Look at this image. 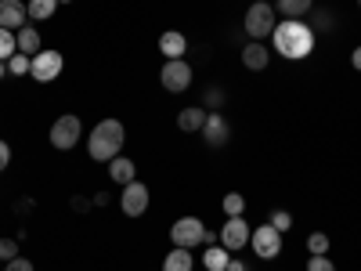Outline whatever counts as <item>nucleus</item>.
I'll use <instances>...</instances> for the list:
<instances>
[{
  "mask_svg": "<svg viewBox=\"0 0 361 271\" xmlns=\"http://www.w3.org/2000/svg\"><path fill=\"white\" fill-rule=\"evenodd\" d=\"M250 246H253V253H257L260 260H275V257L282 253V231L271 228V224H260V228H253V235H250Z\"/></svg>",
  "mask_w": 361,
  "mask_h": 271,
  "instance_id": "obj_8",
  "label": "nucleus"
},
{
  "mask_svg": "<svg viewBox=\"0 0 361 271\" xmlns=\"http://www.w3.org/2000/svg\"><path fill=\"white\" fill-rule=\"evenodd\" d=\"M271 51L289 58V62H304L314 51V29L300 18H286V22L275 25V33H271Z\"/></svg>",
  "mask_w": 361,
  "mask_h": 271,
  "instance_id": "obj_1",
  "label": "nucleus"
},
{
  "mask_svg": "<svg viewBox=\"0 0 361 271\" xmlns=\"http://www.w3.org/2000/svg\"><path fill=\"white\" fill-rule=\"evenodd\" d=\"M0 25L18 33L22 25H29V8L22 4V0H0Z\"/></svg>",
  "mask_w": 361,
  "mask_h": 271,
  "instance_id": "obj_12",
  "label": "nucleus"
},
{
  "mask_svg": "<svg viewBox=\"0 0 361 271\" xmlns=\"http://www.w3.org/2000/svg\"><path fill=\"white\" fill-rule=\"evenodd\" d=\"M307 253H329V235L325 231H311L307 235Z\"/></svg>",
  "mask_w": 361,
  "mask_h": 271,
  "instance_id": "obj_25",
  "label": "nucleus"
},
{
  "mask_svg": "<svg viewBox=\"0 0 361 271\" xmlns=\"http://www.w3.org/2000/svg\"><path fill=\"white\" fill-rule=\"evenodd\" d=\"M4 271H37V267H33V260L15 257V260H8V264H4Z\"/></svg>",
  "mask_w": 361,
  "mask_h": 271,
  "instance_id": "obj_32",
  "label": "nucleus"
},
{
  "mask_svg": "<svg viewBox=\"0 0 361 271\" xmlns=\"http://www.w3.org/2000/svg\"><path fill=\"white\" fill-rule=\"evenodd\" d=\"M329 25H333V15H329V11H314V25H311L314 33H325Z\"/></svg>",
  "mask_w": 361,
  "mask_h": 271,
  "instance_id": "obj_30",
  "label": "nucleus"
},
{
  "mask_svg": "<svg viewBox=\"0 0 361 271\" xmlns=\"http://www.w3.org/2000/svg\"><path fill=\"white\" fill-rule=\"evenodd\" d=\"M192 267H195L192 250H180V246H173L166 253V260H163V271H192Z\"/></svg>",
  "mask_w": 361,
  "mask_h": 271,
  "instance_id": "obj_17",
  "label": "nucleus"
},
{
  "mask_svg": "<svg viewBox=\"0 0 361 271\" xmlns=\"http://www.w3.org/2000/svg\"><path fill=\"white\" fill-rule=\"evenodd\" d=\"M29 22H47L58 11V0H29Z\"/></svg>",
  "mask_w": 361,
  "mask_h": 271,
  "instance_id": "obj_21",
  "label": "nucleus"
},
{
  "mask_svg": "<svg viewBox=\"0 0 361 271\" xmlns=\"http://www.w3.org/2000/svg\"><path fill=\"white\" fill-rule=\"evenodd\" d=\"M224 214L228 217H243L246 214V195L243 192H228L224 195Z\"/></svg>",
  "mask_w": 361,
  "mask_h": 271,
  "instance_id": "obj_23",
  "label": "nucleus"
},
{
  "mask_svg": "<svg viewBox=\"0 0 361 271\" xmlns=\"http://www.w3.org/2000/svg\"><path fill=\"white\" fill-rule=\"evenodd\" d=\"M206 124V109L202 105H192V109H180L177 112V127L185 131V134H199Z\"/></svg>",
  "mask_w": 361,
  "mask_h": 271,
  "instance_id": "obj_16",
  "label": "nucleus"
},
{
  "mask_svg": "<svg viewBox=\"0 0 361 271\" xmlns=\"http://www.w3.org/2000/svg\"><path fill=\"white\" fill-rule=\"evenodd\" d=\"M58 4H73V0H58Z\"/></svg>",
  "mask_w": 361,
  "mask_h": 271,
  "instance_id": "obj_38",
  "label": "nucleus"
},
{
  "mask_svg": "<svg viewBox=\"0 0 361 271\" xmlns=\"http://www.w3.org/2000/svg\"><path fill=\"white\" fill-rule=\"evenodd\" d=\"M159 51H163L166 62H170V58H185L188 54V37L177 33V29H166V33L159 37Z\"/></svg>",
  "mask_w": 361,
  "mask_h": 271,
  "instance_id": "obj_13",
  "label": "nucleus"
},
{
  "mask_svg": "<svg viewBox=\"0 0 361 271\" xmlns=\"http://www.w3.org/2000/svg\"><path fill=\"white\" fill-rule=\"evenodd\" d=\"M15 37H18V51L22 54H29V58L40 54V33H37V25H22Z\"/></svg>",
  "mask_w": 361,
  "mask_h": 271,
  "instance_id": "obj_18",
  "label": "nucleus"
},
{
  "mask_svg": "<svg viewBox=\"0 0 361 271\" xmlns=\"http://www.w3.org/2000/svg\"><path fill=\"white\" fill-rule=\"evenodd\" d=\"M18 257V239H0V260H15Z\"/></svg>",
  "mask_w": 361,
  "mask_h": 271,
  "instance_id": "obj_28",
  "label": "nucleus"
},
{
  "mask_svg": "<svg viewBox=\"0 0 361 271\" xmlns=\"http://www.w3.org/2000/svg\"><path fill=\"white\" fill-rule=\"evenodd\" d=\"M357 8H361V0H357Z\"/></svg>",
  "mask_w": 361,
  "mask_h": 271,
  "instance_id": "obj_39",
  "label": "nucleus"
},
{
  "mask_svg": "<svg viewBox=\"0 0 361 271\" xmlns=\"http://www.w3.org/2000/svg\"><path fill=\"white\" fill-rule=\"evenodd\" d=\"M267 62H271V51H267V44L253 40V44H246V47H243V66H246L250 73L267 69Z\"/></svg>",
  "mask_w": 361,
  "mask_h": 271,
  "instance_id": "obj_14",
  "label": "nucleus"
},
{
  "mask_svg": "<svg viewBox=\"0 0 361 271\" xmlns=\"http://www.w3.org/2000/svg\"><path fill=\"white\" fill-rule=\"evenodd\" d=\"M228 260H231V253L224 250V246H206V253H202V264H206V271H228Z\"/></svg>",
  "mask_w": 361,
  "mask_h": 271,
  "instance_id": "obj_19",
  "label": "nucleus"
},
{
  "mask_svg": "<svg viewBox=\"0 0 361 271\" xmlns=\"http://www.w3.org/2000/svg\"><path fill=\"white\" fill-rule=\"evenodd\" d=\"M228 271H250V267H246V260H235V257H231V260H228Z\"/></svg>",
  "mask_w": 361,
  "mask_h": 271,
  "instance_id": "obj_35",
  "label": "nucleus"
},
{
  "mask_svg": "<svg viewBox=\"0 0 361 271\" xmlns=\"http://www.w3.org/2000/svg\"><path fill=\"white\" fill-rule=\"evenodd\" d=\"M307 271H336V264L329 260V253H311L307 257Z\"/></svg>",
  "mask_w": 361,
  "mask_h": 271,
  "instance_id": "obj_26",
  "label": "nucleus"
},
{
  "mask_svg": "<svg viewBox=\"0 0 361 271\" xmlns=\"http://www.w3.org/2000/svg\"><path fill=\"white\" fill-rule=\"evenodd\" d=\"M170 243L180 246V250H206L217 243V235L209 231L199 217H177L170 224Z\"/></svg>",
  "mask_w": 361,
  "mask_h": 271,
  "instance_id": "obj_3",
  "label": "nucleus"
},
{
  "mask_svg": "<svg viewBox=\"0 0 361 271\" xmlns=\"http://www.w3.org/2000/svg\"><path fill=\"white\" fill-rule=\"evenodd\" d=\"M109 177L116 181V185H130V181H137V167H134V159H127V156L109 159Z\"/></svg>",
  "mask_w": 361,
  "mask_h": 271,
  "instance_id": "obj_15",
  "label": "nucleus"
},
{
  "mask_svg": "<svg viewBox=\"0 0 361 271\" xmlns=\"http://www.w3.org/2000/svg\"><path fill=\"white\" fill-rule=\"evenodd\" d=\"M51 145L58 148V152H69V148L80 145L83 138V124H80V116H58L54 124H51Z\"/></svg>",
  "mask_w": 361,
  "mask_h": 271,
  "instance_id": "obj_5",
  "label": "nucleus"
},
{
  "mask_svg": "<svg viewBox=\"0 0 361 271\" xmlns=\"http://www.w3.org/2000/svg\"><path fill=\"white\" fill-rule=\"evenodd\" d=\"M271 228H279L286 235L293 228V214H289V210H275V214H271Z\"/></svg>",
  "mask_w": 361,
  "mask_h": 271,
  "instance_id": "obj_27",
  "label": "nucleus"
},
{
  "mask_svg": "<svg viewBox=\"0 0 361 271\" xmlns=\"http://www.w3.org/2000/svg\"><path fill=\"white\" fill-rule=\"evenodd\" d=\"M11 54H18V37L11 33V29L0 25V62H8Z\"/></svg>",
  "mask_w": 361,
  "mask_h": 271,
  "instance_id": "obj_22",
  "label": "nucleus"
},
{
  "mask_svg": "<svg viewBox=\"0 0 361 271\" xmlns=\"http://www.w3.org/2000/svg\"><path fill=\"white\" fill-rule=\"evenodd\" d=\"M29 66H33V58L18 51V54L8 58V76H29Z\"/></svg>",
  "mask_w": 361,
  "mask_h": 271,
  "instance_id": "obj_24",
  "label": "nucleus"
},
{
  "mask_svg": "<svg viewBox=\"0 0 361 271\" xmlns=\"http://www.w3.org/2000/svg\"><path fill=\"white\" fill-rule=\"evenodd\" d=\"M11 167V145L8 141H0V174H4Z\"/></svg>",
  "mask_w": 361,
  "mask_h": 271,
  "instance_id": "obj_33",
  "label": "nucleus"
},
{
  "mask_svg": "<svg viewBox=\"0 0 361 271\" xmlns=\"http://www.w3.org/2000/svg\"><path fill=\"white\" fill-rule=\"evenodd\" d=\"M90 199H94V206H109V203H112V195H109V192H94Z\"/></svg>",
  "mask_w": 361,
  "mask_h": 271,
  "instance_id": "obj_34",
  "label": "nucleus"
},
{
  "mask_svg": "<svg viewBox=\"0 0 361 271\" xmlns=\"http://www.w3.org/2000/svg\"><path fill=\"white\" fill-rule=\"evenodd\" d=\"M66 69V58L62 51H40L33 54V66H29V76H33L37 83H54L58 76H62Z\"/></svg>",
  "mask_w": 361,
  "mask_h": 271,
  "instance_id": "obj_7",
  "label": "nucleus"
},
{
  "mask_svg": "<svg viewBox=\"0 0 361 271\" xmlns=\"http://www.w3.org/2000/svg\"><path fill=\"white\" fill-rule=\"evenodd\" d=\"M69 206L76 210V214H87V210H94V199H87V195H73Z\"/></svg>",
  "mask_w": 361,
  "mask_h": 271,
  "instance_id": "obj_31",
  "label": "nucleus"
},
{
  "mask_svg": "<svg viewBox=\"0 0 361 271\" xmlns=\"http://www.w3.org/2000/svg\"><path fill=\"white\" fill-rule=\"evenodd\" d=\"M246 33L253 37V40H267L271 33H275V8L267 4V0H257V4H250V11H246Z\"/></svg>",
  "mask_w": 361,
  "mask_h": 271,
  "instance_id": "obj_4",
  "label": "nucleus"
},
{
  "mask_svg": "<svg viewBox=\"0 0 361 271\" xmlns=\"http://www.w3.org/2000/svg\"><path fill=\"white\" fill-rule=\"evenodd\" d=\"M192 62L188 58H170V62H163V69H159V80H163V87L170 90V95H180V90H188L192 87Z\"/></svg>",
  "mask_w": 361,
  "mask_h": 271,
  "instance_id": "obj_6",
  "label": "nucleus"
},
{
  "mask_svg": "<svg viewBox=\"0 0 361 271\" xmlns=\"http://www.w3.org/2000/svg\"><path fill=\"white\" fill-rule=\"evenodd\" d=\"M275 11H282L286 18H304L314 11V0H279Z\"/></svg>",
  "mask_w": 361,
  "mask_h": 271,
  "instance_id": "obj_20",
  "label": "nucleus"
},
{
  "mask_svg": "<svg viewBox=\"0 0 361 271\" xmlns=\"http://www.w3.org/2000/svg\"><path fill=\"white\" fill-rule=\"evenodd\" d=\"M123 145H127V127L119 119H102L87 134V152L94 163H109L116 156H123Z\"/></svg>",
  "mask_w": 361,
  "mask_h": 271,
  "instance_id": "obj_2",
  "label": "nucleus"
},
{
  "mask_svg": "<svg viewBox=\"0 0 361 271\" xmlns=\"http://www.w3.org/2000/svg\"><path fill=\"white\" fill-rule=\"evenodd\" d=\"M148 203H152V195H148V185H141V181H130V185H123V195H119V210H123L127 217H141Z\"/></svg>",
  "mask_w": 361,
  "mask_h": 271,
  "instance_id": "obj_10",
  "label": "nucleus"
},
{
  "mask_svg": "<svg viewBox=\"0 0 361 271\" xmlns=\"http://www.w3.org/2000/svg\"><path fill=\"white\" fill-rule=\"evenodd\" d=\"M206 105L214 109V112L224 109V90H221V87H209V90H206Z\"/></svg>",
  "mask_w": 361,
  "mask_h": 271,
  "instance_id": "obj_29",
  "label": "nucleus"
},
{
  "mask_svg": "<svg viewBox=\"0 0 361 271\" xmlns=\"http://www.w3.org/2000/svg\"><path fill=\"white\" fill-rule=\"evenodd\" d=\"M0 80H8V62H0Z\"/></svg>",
  "mask_w": 361,
  "mask_h": 271,
  "instance_id": "obj_37",
  "label": "nucleus"
},
{
  "mask_svg": "<svg viewBox=\"0 0 361 271\" xmlns=\"http://www.w3.org/2000/svg\"><path fill=\"white\" fill-rule=\"evenodd\" d=\"M250 235H253V228L246 224V217H228L221 228V246L228 253H243L250 246Z\"/></svg>",
  "mask_w": 361,
  "mask_h": 271,
  "instance_id": "obj_9",
  "label": "nucleus"
},
{
  "mask_svg": "<svg viewBox=\"0 0 361 271\" xmlns=\"http://www.w3.org/2000/svg\"><path fill=\"white\" fill-rule=\"evenodd\" d=\"M350 66H354V69H357V73H361V47H357V51H354V54H350Z\"/></svg>",
  "mask_w": 361,
  "mask_h": 271,
  "instance_id": "obj_36",
  "label": "nucleus"
},
{
  "mask_svg": "<svg viewBox=\"0 0 361 271\" xmlns=\"http://www.w3.org/2000/svg\"><path fill=\"white\" fill-rule=\"evenodd\" d=\"M202 138H206V145L209 148H224L228 145V138H231V124H228V116L224 112H206V124H202V131H199Z\"/></svg>",
  "mask_w": 361,
  "mask_h": 271,
  "instance_id": "obj_11",
  "label": "nucleus"
}]
</instances>
